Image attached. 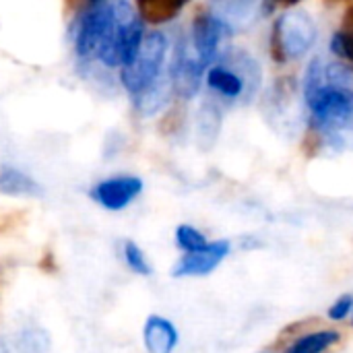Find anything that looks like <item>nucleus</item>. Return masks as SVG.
Listing matches in <instances>:
<instances>
[{
  "instance_id": "obj_24",
  "label": "nucleus",
  "mask_w": 353,
  "mask_h": 353,
  "mask_svg": "<svg viewBox=\"0 0 353 353\" xmlns=\"http://www.w3.org/2000/svg\"><path fill=\"white\" fill-rule=\"evenodd\" d=\"M0 353H8V352H6V347H4V343H2V341H0Z\"/></svg>"
},
{
  "instance_id": "obj_4",
  "label": "nucleus",
  "mask_w": 353,
  "mask_h": 353,
  "mask_svg": "<svg viewBox=\"0 0 353 353\" xmlns=\"http://www.w3.org/2000/svg\"><path fill=\"white\" fill-rule=\"evenodd\" d=\"M168 52V39L163 33L155 31L143 37V43L134 58L122 66V85L130 93V97H139L147 89H151L157 81H161V68Z\"/></svg>"
},
{
  "instance_id": "obj_19",
  "label": "nucleus",
  "mask_w": 353,
  "mask_h": 353,
  "mask_svg": "<svg viewBox=\"0 0 353 353\" xmlns=\"http://www.w3.org/2000/svg\"><path fill=\"white\" fill-rule=\"evenodd\" d=\"M124 259H126V265L139 273V275H151V265L145 256V252L139 248V244L134 242H124Z\"/></svg>"
},
{
  "instance_id": "obj_23",
  "label": "nucleus",
  "mask_w": 353,
  "mask_h": 353,
  "mask_svg": "<svg viewBox=\"0 0 353 353\" xmlns=\"http://www.w3.org/2000/svg\"><path fill=\"white\" fill-rule=\"evenodd\" d=\"M275 2L285 4V6H294V4H298V2H302V0H275Z\"/></svg>"
},
{
  "instance_id": "obj_6",
  "label": "nucleus",
  "mask_w": 353,
  "mask_h": 353,
  "mask_svg": "<svg viewBox=\"0 0 353 353\" xmlns=\"http://www.w3.org/2000/svg\"><path fill=\"white\" fill-rule=\"evenodd\" d=\"M114 4L108 0H97L79 21V29L74 35V48L79 58H93L99 54L110 27H112Z\"/></svg>"
},
{
  "instance_id": "obj_16",
  "label": "nucleus",
  "mask_w": 353,
  "mask_h": 353,
  "mask_svg": "<svg viewBox=\"0 0 353 353\" xmlns=\"http://www.w3.org/2000/svg\"><path fill=\"white\" fill-rule=\"evenodd\" d=\"M331 48L341 60L353 64V6L345 12V19L341 23V27L335 31Z\"/></svg>"
},
{
  "instance_id": "obj_12",
  "label": "nucleus",
  "mask_w": 353,
  "mask_h": 353,
  "mask_svg": "<svg viewBox=\"0 0 353 353\" xmlns=\"http://www.w3.org/2000/svg\"><path fill=\"white\" fill-rule=\"evenodd\" d=\"M211 12L234 33L246 29L256 19V0H217Z\"/></svg>"
},
{
  "instance_id": "obj_10",
  "label": "nucleus",
  "mask_w": 353,
  "mask_h": 353,
  "mask_svg": "<svg viewBox=\"0 0 353 353\" xmlns=\"http://www.w3.org/2000/svg\"><path fill=\"white\" fill-rule=\"evenodd\" d=\"M141 190H143L141 178L116 176V178H108L95 184L91 190V199L108 211H122L141 194Z\"/></svg>"
},
{
  "instance_id": "obj_17",
  "label": "nucleus",
  "mask_w": 353,
  "mask_h": 353,
  "mask_svg": "<svg viewBox=\"0 0 353 353\" xmlns=\"http://www.w3.org/2000/svg\"><path fill=\"white\" fill-rule=\"evenodd\" d=\"M21 353H46L50 350V335L39 327H27L17 341Z\"/></svg>"
},
{
  "instance_id": "obj_11",
  "label": "nucleus",
  "mask_w": 353,
  "mask_h": 353,
  "mask_svg": "<svg viewBox=\"0 0 353 353\" xmlns=\"http://www.w3.org/2000/svg\"><path fill=\"white\" fill-rule=\"evenodd\" d=\"M143 341L147 353H174L178 345V331L168 319L151 314L143 329Z\"/></svg>"
},
{
  "instance_id": "obj_2",
  "label": "nucleus",
  "mask_w": 353,
  "mask_h": 353,
  "mask_svg": "<svg viewBox=\"0 0 353 353\" xmlns=\"http://www.w3.org/2000/svg\"><path fill=\"white\" fill-rule=\"evenodd\" d=\"M261 70L246 52L221 54L207 70V85L223 99H240L252 95L259 87Z\"/></svg>"
},
{
  "instance_id": "obj_9",
  "label": "nucleus",
  "mask_w": 353,
  "mask_h": 353,
  "mask_svg": "<svg viewBox=\"0 0 353 353\" xmlns=\"http://www.w3.org/2000/svg\"><path fill=\"white\" fill-rule=\"evenodd\" d=\"M232 244L228 240H215L209 242L205 248L186 252L174 267L172 275L174 277H205L213 273L230 254Z\"/></svg>"
},
{
  "instance_id": "obj_8",
  "label": "nucleus",
  "mask_w": 353,
  "mask_h": 353,
  "mask_svg": "<svg viewBox=\"0 0 353 353\" xmlns=\"http://www.w3.org/2000/svg\"><path fill=\"white\" fill-rule=\"evenodd\" d=\"M230 35H232V31L213 12H201L192 21V27H190L186 39L190 41L194 52L201 56V60L207 66H211L221 56L223 43Z\"/></svg>"
},
{
  "instance_id": "obj_22",
  "label": "nucleus",
  "mask_w": 353,
  "mask_h": 353,
  "mask_svg": "<svg viewBox=\"0 0 353 353\" xmlns=\"http://www.w3.org/2000/svg\"><path fill=\"white\" fill-rule=\"evenodd\" d=\"M39 269H43V271L56 269V265H54V254H52V252H46V254H43V261L39 263Z\"/></svg>"
},
{
  "instance_id": "obj_7",
  "label": "nucleus",
  "mask_w": 353,
  "mask_h": 353,
  "mask_svg": "<svg viewBox=\"0 0 353 353\" xmlns=\"http://www.w3.org/2000/svg\"><path fill=\"white\" fill-rule=\"evenodd\" d=\"M205 70H209V66L201 60V56L194 52L190 41L186 37L180 39L176 54H174L172 68H170V81H172L174 93L184 99L194 97L199 93Z\"/></svg>"
},
{
  "instance_id": "obj_1",
  "label": "nucleus",
  "mask_w": 353,
  "mask_h": 353,
  "mask_svg": "<svg viewBox=\"0 0 353 353\" xmlns=\"http://www.w3.org/2000/svg\"><path fill=\"white\" fill-rule=\"evenodd\" d=\"M304 101L329 143L353 147V74L345 64L312 60L304 77Z\"/></svg>"
},
{
  "instance_id": "obj_5",
  "label": "nucleus",
  "mask_w": 353,
  "mask_h": 353,
  "mask_svg": "<svg viewBox=\"0 0 353 353\" xmlns=\"http://www.w3.org/2000/svg\"><path fill=\"white\" fill-rule=\"evenodd\" d=\"M316 23L304 10L283 12L273 27L271 54L277 62H290L302 58L316 41Z\"/></svg>"
},
{
  "instance_id": "obj_3",
  "label": "nucleus",
  "mask_w": 353,
  "mask_h": 353,
  "mask_svg": "<svg viewBox=\"0 0 353 353\" xmlns=\"http://www.w3.org/2000/svg\"><path fill=\"white\" fill-rule=\"evenodd\" d=\"M143 37L145 35H143L141 17L132 10V6L126 0H120L114 4L112 27H110V33H108L97 58L110 68L126 66L139 52Z\"/></svg>"
},
{
  "instance_id": "obj_25",
  "label": "nucleus",
  "mask_w": 353,
  "mask_h": 353,
  "mask_svg": "<svg viewBox=\"0 0 353 353\" xmlns=\"http://www.w3.org/2000/svg\"><path fill=\"white\" fill-rule=\"evenodd\" d=\"M95 2H97V0H95Z\"/></svg>"
},
{
  "instance_id": "obj_15",
  "label": "nucleus",
  "mask_w": 353,
  "mask_h": 353,
  "mask_svg": "<svg viewBox=\"0 0 353 353\" xmlns=\"http://www.w3.org/2000/svg\"><path fill=\"white\" fill-rule=\"evenodd\" d=\"M341 341V335L337 331H314V333H306L302 337H298L283 353H325L331 350L333 345H337Z\"/></svg>"
},
{
  "instance_id": "obj_18",
  "label": "nucleus",
  "mask_w": 353,
  "mask_h": 353,
  "mask_svg": "<svg viewBox=\"0 0 353 353\" xmlns=\"http://www.w3.org/2000/svg\"><path fill=\"white\" fill-rule=\"evenodd\" d=\"M176 244H178V248H182L184 252H194V250L205 248L209 242H207V238H205L203 232H199L196 228L184 223V225H180V228L176 230Z\"/></svg>"
},
{
  "instance_id": "obj_13",
  "label": "nucleus",
  "mask_w": 353,
  "mask_h": 353,
  "mask_svg": "<svg viewBox=\"0 0 353 353\" xmlns=\"http://www.w3.org/2000/svg\"><path fill=\"white\" fill-rule=\"evenodd\" d=\"M0 192L6 196H41L43 188L25 172L2 165L0 168Z\"/></svg>"
},
{
  "instance_id": "obj_14",
  "label": "nucleus",
  "mask_w": 353,
  "mask_h": 353,
  "mask_svg": "<svg viewBox=\"0 0 353 353\" xmlns=\"http://www.w3.org/2000/svg\"><path fill=\"white\" fill-rule=\"evenodd\" d=\"M190 0H137L139 14L149 23H168L180 14Z\"/></svg>"
},
{
  "instance_id": "obj_21",
  "label": "nucleus",
  "mask_w": 353,
  "mask_h": 353,
  "mask_svg": "<svg viewBox=\"0 0 353 353\" xmlns=\"http://www.w3.org/2000/svg\"><path fill=\"white\" fill-rule=\"evenodd\" d=\"M353 312V296H341V298H337L333 304H331V308H329V319L331 321H335V323H339V321H345L350 314Z\"/></svg>"
},
{
  "instance_id": "obj_20",
  "label": "nucleus",
  "mask_w": 353,
  "mask_h": 353,
  "mask_svg": "<svg viewBox=\"0 0 353 353\" xmlns=\"http://www.w3.org/2000/svg\"><path fill=\"white\" fill-rule=\"evenodd\" d=\"M27 221V211L23 209H4L0 211V236H6L19 230Z\"/></svg>"
}]
</instances>
